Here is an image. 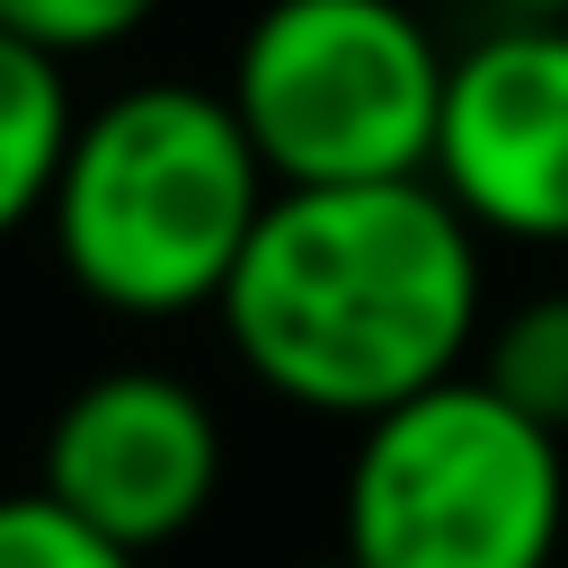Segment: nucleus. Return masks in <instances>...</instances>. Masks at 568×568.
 I'll list each match as a JSON object with an SVG mask.
<instances>
[{"label":"nucleus","instance_id":"f257e3e1","mask_svg":"<svg viewBox=\"0 0 568 568\" xmlns=\"http://www.w3.org/2000/svg\"><path fill=\"white\" fill-rule=\"evenodd\" d=\"M213 320L266 399L364 426L470 364L488 328V257L435 178L275 186Z\"/></svg>","mask_w":568,"mask_h":568},{"label":"nucleus","instance_id":"f03ea898","mask_svg":"<svg viewBox=\"0 0 568 568\" xmlns=\"http://www.w3.org/2000/svg\"><path fill=\"white\" fill-rule=\"evenodd\" d=\"M266 195L275 178L222 89L133 80L80 106L44 195V240H53V266L98 311L186 320V311H213Z\"/></svg>","mask_w":568,"mask_h":568},{"label":"nucleus","instance_id":"7ed1b4c3","mask_svg":"<svg viewBox=\"0 0 568 568\" xmlns=\"http://www.w3.org/2000/svg\"><path fill=\"white\" fill-rule=\"evenodd\" d=\"M568 435L506 408L470 364L355 426L337 550L355 568H559Z\"/></svg>","mask_w":568,"mask_h":568},{"label":"nucleus","instance_id":"20e7f679","mask_svg":"<svg viewBox=\"0 0 568 568\" xmlns=\"http://www.w3.org/2000/svg\"><path fill=\"white\" fill-rule=\"evenodd\" d=\"M444 62L453 53L408 0H266L222 98L240 106L275 186L426 178Z\"/></svg>","mask_w":568,"mask_h":568},{"label":"nucleus","instance_id":"39448f33","mask_svg":"<svg viewBox=\"0 0 568 568\" xmlns=\"http://www.w3.org/2000/svg\"><path fill=\"white\" fill-rule=\"evenodd\" d=\"M426 178L479 240L568 248V18H488L444 62Z\"/></svg>","mask_w":568,"mask_h":568},{"label":"nucleus","instance_id":"423d86ee","mask_svg":"<svg viewBox=\"0 0 568 568\" xmlns=\"http://www.w3.org/2000/svg\"><path fill=\"white\" fill-rule=\"evenodd\" d=\"M36 488L71 506L115 550L151 559L178 532H195L222 497V417L213 399L169 364H115L89 373L36 453Z\"/></svg>","mask_w":568,"mask_h":568},{"label":"nucleus","instance_id":"0eeeda50","mask_svg":"<svg viewBox=\"0 0 568 568\" xmlns=\"http://www.w3.org/2000/svg\"><path fill=\"white\" fill-rule=\"evenodd\" d=\"M80 98H71V62L18 44L0 27V240H18L27 222H44L53 169L71 151Z\"/></svg>","mask_w":568,"mask_h":568},{"label":"nucleus","instance_id":"6e6552de","mask_svg":"<svg viewBox=\"0 0 568 568\" xmlns=\"http://www.w3.org/2000/svg\"><path fill=\"white\" fill-rule=\"evenodd\" d=\"M470 373H479L506 408H524L532 426L568 435V284L506 302V311L479 328Z\"/></svg>","mask_w":568,"mask_h":568},{"label":"nucleus","instance_id":"1a4fd4ad","mask_svg":"<svg viewBox=\"0 0 568 568\" xmlns=\"http://www.w3.org/2000/svg\"><path fill=\"white\" fill-rule=\"evenodd\" d=\"M160 18V0H0V27L53 62H89V53H115L133 44L142 27Z\"/></svg>","mask_w":568,"mask_h":568},{"label":"nucleus","instance_id":"9d476101","mask_svg":"<svg viewBox=\"0 0 568 568\" xmlns=\"http://www.w3.org/2000/svg\"><path fill=\"white\" fill-rule=\"evenodd\" d=\"M0 568H142V559L115 550L106 532H89L44 488H18V497H0Z\"/></svg>","mask_w":568,"mask_h":568},{"label":"nucleus","instance_id":"9b49d317","mask_svg":"<svg viewBox=\"0 0 568 568\" xmlns=\"http://www.w3.org/2000/svg\"><path fill=\"white\" fill-rule=\"evenodd\" d=\"M479 18H568V0H470Z\"/></svg>","mask_w":568,"mask_h":568},{"label":"nucleus","instance_id":"f8f14e48","mask_svg":"<svg viewBox=\"0 0 568 568\" xmlns=\"http://www.w3.org/2000/svg\"><path fill=\"white\" fill-rule=\"evenodd\" d=\"M302 568H355V559H346V550H320V559H302Z\"/></svg>","mask_w":568,"mask_h":568},{"label":"nucleus","instance_id":"ddd939ff","mask_svg":"<svg viewBox=\"0 0 568 568\" xmlns=\"http://www.w3.org/2000/svg\"><path fill=\"white\" fill-rule=\"evenodd\" d=\"M559 559H568V541H559Z\"/></svg>","mask_w":568,"mask_h":568}]
</instances>
